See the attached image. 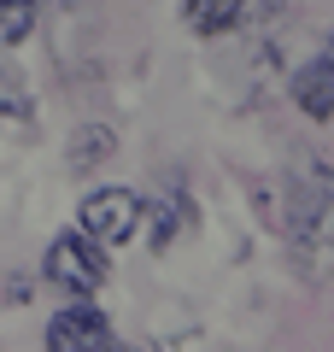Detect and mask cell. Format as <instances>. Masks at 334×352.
<instances>
[{
    "label": "cell",
    "mask_w": 334,
    "mask_h": 352,
    "mask_svg": "<svg viewBox=\"0 0 334 352\" xmlns=\"http://www.w3.org/2000/svg\"><path fill=\"white\" fill-rule=\"evenodd\" d=\"M282 235H287V258H293V270L305 282L334 276V170L317 153L293 159V170H287Z\"/></svg>",
    "instance_id": "obj_1"
},
{
    "label": "cell",
    "mask_w": 334,
    "mask_h": 352,
    "mask_svg": "<svg viewBox=\"0 0 334 352\" xmlns=\"http://www.w3.org/2000/svg\"><path fill=\"white\" fill-rule=\"evenodd\" d=\"M41 270H47L53 288L82 294V300H88V294L106 288L111 258H106V247H100L94 235H82V229H76V235H53V241H47V264H41Z\"/></svg>",
    "instance_id": "obj_2"
},
{
    "label": "cell",
    "mask_w": 334,
    "mask_h": 352,
    "mask_svg": "<svg viewBox=\"0 0 334 352\" xmlns=\"http://www.w3.org/2000/svg\"><path fill=\"white\" fill-rule=\"evenodd\" d=\"M141 229V200L129 188H94L82 200V235H94L100 247H124Z\"/></svg>",
    "instance_id": "obj_3"
},
{
    "label": "cell",
    "mask_w": 334,
    "mask_h": 352,
    "mask_svg": "<svg viewBox=\"0 0 334 352\" xmlns=\"http://www.w3.org/2000/svg\"><path fill=\"white\" fill-rule=\"evenodd\" d=\"M111 346V323L100 305H65L47 323V352H106Z\"/></svg>",
    "instance_id": "obj_4"
},
{
    "label": "cell",
    "mask_w": 334,
    "mask_h": 352,
    "mask_svg": "<svg viewBox=\"0 0 334 352\" xmlns=\"http://www.w3.org/2000/svg\"><path fill=\"white\" fill-rule=\"evenodd\" d=\"M293 106L305 118H334V53L293 71Z\"/></svg>",
    "instance_id": "obj_5"
},
{
    "label": "cell",
    "mask_w": 334,
    "mask_h": 352,
    "mask_svg": "<svg viewBox=\"0 0 334 352\" xmlns=\"http://www.w3.org/2000/svg\"><path fill=\"white\" fill-rule=\"evenodd\" d=\"M241 12H247V0H182V24L194 36H223L241 24Z\"/></svg>",
    "instance_id": "obj_6"
},
{
    "label": "cell",
    "mask_w": 334,
    "mask_h": 352,
    "mask_svg": "<svg viewBox=\"0 0 334 352\" xmlns=\"http://www.w3.org/2000/svg\"><path fill=\"white\" fill-rule=\"evenodd\" d=\"M111 147H118V135H111L106 124H88L82 135L71 141V170H94L100 159H111Z\"/></svg>",
    "instance_id": "obj_7"
},
{
    "label": "cell",
    "mask_w": 334,
    "mask_h": 352,
    "mask_svg": "<svg viewBox=\"0 0 334 352\" xmlns=\"http://www.w3.org/2000/svg\"><path fill=\"white\" fill-rule=\"evenodd\" d=\"M141 212H147V241H153V247H170L176 229L188 223V206L182 200H153V206H141Z\"/></svg>",
    "instance_id": "obj_8"
},
{
    "label": "cell",
    "mask_w": 334,
    "mask_h": 352,
    "mask_svg": "<svg viewBox=\"0 0 334 352\" xmlns=\"http://www.w3.org/2000/svg\"><path fill=\"white\" fill-rule=\"evenodd\" d=\"M36 30V0H0V53Z\"/></svg>",
    "instance_id": "obj_9"
}]
</instances>
